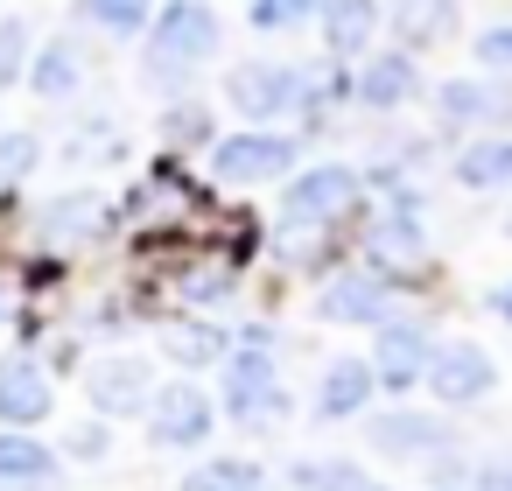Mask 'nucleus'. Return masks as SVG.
Here are the masks:
<instances>
[{
	"label": "nucleus",
	"instance_id": "b1692460",
	"mask_svg": "<svg viewBox=\"0 0 512 491\" xmlns=\"http://www.w3.org/2000/svg\"><path fill=\"white\" fill-rule=\"evenodd\" d=\"M78 78H85V71H78V50H71V43L43 50V64H36V92H43V99H71Z\"/></svg>",
	"mask_w": 512,
	"mask_h": 491
},
{
	"label": "nucleus",
	"instance_id": "dca6fc26",
	"mask_svg": "<svg viewBox=\"0 0 512 491\" xmlns=\"http://www.w3.org/2000/svg\"><path fill=\"white\" fill-rule=\"evenodd\" d=\"M372 260H379L386 274H400V267L421 274V267H428V246H421V232H414L407 218H379V225H372Z\"/></svg>",
	"mask_w": 512,
	"mask_h": 491
},
{
	"label": "nucleus",
	"instance_id": "4be33fe9",
	"mask_svg": "<svg viewBox=\"0 0 512 491\" xmlns=\"http://www.w3.org/2000/svg\"><path fill=\"white\" fill-rule=\"evenodd\" d=\"M162 351L176 365H211V358H225V337L211 323H176V330H162Z\"/></svg>",
	"mask_w": 512,
	"mask_h": 491
},
{
	"label": "nucleus",
	"instance_id": "7c9ffc66",
	"mask_svg": "<svg viewBox=\"0 0 512 491\" xmlns=\"http://www.w3.org/2000/svg\"><path fill=\"white\" fill-rule=\"evenodd\" d=\"M71 456H85V463L106 456V428H78V435H71Z\"/></svg>",
	"mask_w": 512,
	"mask_h": 491
},
{
	"label": "nucleus",
	"instance_id": "39448f33",
	"mask_svg": "<svg viewBox=\"0 0 512 491\" xmlns=\"http://www.w3.org/2000/svg\"><path fill=\"white\" fill-rule=\"evenodd\" d=\"M225 99H232L239 113H253V120L288 113V106L302 99V71H281V64H239V71L225 78Z\"/></svg>",
	"mask_w": 512,
	"mask_h": 491
},
{
	"label": "nucleus",
	"instance_id": "2eb2a0df",
	"mask_svg": "<svg viewBox=\"0 0 512 491\" xmlns=\"http://www.w3.org/2000/svg\"><path fill=\"white\" fill-rule=\"evenodd\" d=\"M414 57H400V50H386V57H372L365 64V78H358V92H365V106H400V99H414Z\"/></svg>",
	"mask_w": 512,
	"mask_h": 491
},
{
	"label": "nucleus",
	"instance_id": "423d86ee",
	"mask_svg": "<svg viewBox=\"0 0 512 491\" xmlns=\"http://www.w3.org/2000/svg\"><path fill=\"white\" fill-rule=\"evenodd\" d=\"M225 407L232 421H267L281 414V379H274V358L267 351H239L232 372H225Z\"/></svg>",
	"mask_w": 512,
	"mask_h": 491
},
{
	"label": "nucleus",
	"instance_id": "473e14b6",
	"mask_svg": "<svg viewBox=\"0 0 512 491\" xmlns=\"http://www.w3.org/2000/svg\"><path fill=\"white\" fill-rule=\"evenodd\" d=\"M491 309H498V316H512V281H505V288L491 295Z\"/></svg>",
	"mask_w": 512,
	"mask_h": 491
},
{
	"label": "nucleus",
	"instance_id": "6e6552de",
	"mask_svg": "<svg viewBox=\"0 0 512 491\" xmlns=\"http://www.w3.org/2000/svg\"><path fill=\"white\" fill-rule=\"evenodd\" d=\"M211 162H218L225 183H267V176H281L295 162V148L281 134H232V141H218Z\"/></svg>",
	"mask_w": 512,
	"mask_h": 491
},
{
	"label": "nucleus",
	"instance_id": "6ab92c4d",
	"mask_svg": "<svg viewBox=\"0 0 512 491\" xmlns=\"http://www.w3.org/2000/svg\"><path fill=\"white\" fill-rule=\"evenodd\" d=\"M456 183H463V190H498V183H512V141H477V148H463V155H456Z\"/></svg>",
	"mask_w": 512,
	"mask_h": 491
},
{
	"label": "nucleus",
	"instance_id": "412c9836",
	"mask_svg": "<svg viewBox=\"0 0 512 491\" xmlns=\"http://www.w3.org/2000/svg\"><path fill=\"white\" fill-rule=\"evenodd\" d=\"M106 218H113V204H106V197H71V204H57V211H50V232H57L64 246H78V239H99V232H106Z\"/></svg>",
	"mask_w": 512,
	"mask_h": 491
},
{
	"label": "nucleus",
	"instance_id": "a878e982",
	"mask_svg": "<svg viewBox=\"0 0 512 491\" xmlns=\"http://www.w3.org/2000/svg\"><path fill=\"white\" fill-rule=\"evenodd\" d=\"M183 491H260V470L253 463H204Z\"/></svg>",
	"mask_w": 512,
	"mask_h": 491
},
{
	"label": "nucleus",
	"instance_id": "ddd939ff",
	"mask_svg": "<svg viewBox=\"0 0 512 491\" xmlns=\"http://www.w3.org/2000/svg\"><path fill=\"white\" fill-rule=\"evenodd\" d=\"M323 36H330V50L337 57H351V50H365L372 43V29H379V0H323Z\"/></svg>",
	"mask_w": 512,
	"mask_h": 491
},
{
	"label": "nucleus",
	"instance_id": "a211bd4d",
	"mask_svg": "<svg viewBox=\"0 0 512 491\" xmlns=\"http://www.w3.org/2000/svg\"><path fill=\"white\" fill-rule=\"evenodd\" d=\"M365 400H372V365L365 358H337L330 379H323V414L337 421V414H358Z\"/></svg>",
	"mask_w": 512,
	"mask_h": 491
},
{
	"label": "nucleus",
	"instance_id": "7ed1b4c3",
	"mask_svg": "<svg viewBox=\"0 0 512 491\" xmlns=\"http://www.w3.org/2000/svg\"><path fill=\"white\" fill-rule=\"evenodd\" d=\"M358 204V176L351 169H337V162H323V169H309V176H295L288 183V225H330V218H344Z\"/></svg>",
	"mask_w": 512,
	"mask_h": 491
},
{
	"label": "nucleus",
	"instance_id": "20e7f679",
	"mask_svg": "<svg viewBox=\"0 0 512 491\" xmlns=\"http://www.w3.org/2000/svg\"><path fill=\"white\" fill-rule=\"evenodd\" d=\"M211 435V400L197 386H162V400L148 407V442L155 449H197Z\"/></svg>",
	"mask_w": 512,
	"mask_h": 491
},
{
	"label": "nucleus",
	"instance_id": "0eeeda50",
	"mask_svg": "<svg viewBox=\"0 0 512 491\" xmlns=\"http://www.w3.org/2000/svg\"><path fill=\"white\" fill-rule=\"evenodd\" d=\"M435 106H442L449 127H505L512 120V85H498V78H449L435 92Z\"/></svg>",
	"mask_w": 512,
	"mask_h": 491
},
{
	"label": "nucleus",
	"instance_id": "c756f323",
	"mask_svg": "<svg viewBox=\"0 0 512 491\" xmlns=\"http://www.w3.org/2000/svg\"><path fill=\"white\" fill-rule=\"evenodd\" d=\"M477 64L484 71H512V22H498V29L477 36Z\"/></svg>",
	"mask_w": 512,
	"mask_h": 491
},
{
	"label": "nucleus",
	"instance_id": "f8f14e48",
	"mask_svg": "<svg viewBox=\"0 0 512 491\" xmlns=\"http://www.w3.org/2000/svg\"><path fill=\"white\" fill-rule=\"evenodd\" d=\"M92 400H99V414H141V400H148V365H141V358H106V365L92 372Z\"/></svg>",
	"mask_w": 512,
	"mask_h": 491
},
{
	"label": "nucleus",
	"instance_id": "1a4fd4ad",
	"mask_svg": "<svg viewBox=\"0 0 512 491\" xmlns=\"http://www.w3.org/2000/svg\"><path fill=\"white\" fill-rule=\"evenodd\" d=\"M50 414V379L29 365V358H0V421L8 428H29Z\"/></svg>",
	"mask_w": 512,
	"mask_h": 491
},
{
	"label": "nucleus",
	"instance_id": "bb28decb",
	"mask_svg": "<svg viewBox=\"0 0 512 491\" xmlns=\"http://www.w3.org/2000/svg\"><path fill=\"white\" fill-rule=\"evenodd\" d=\"M323 0H253V29H302Z\"/></svg>",
	"mask_w": 512,
	"mask_h": 491
},
{
	"label": "nucleus",
	"instance_id": "5701e85b",
	"mask_svg": "<svg viewBox=\"0 0 512 491\" xmlns=\"http://www.w3.org/2000/svg\"><path fill=\"white\" fill-rule=\"evenodd\" d=\"M78 15L99 22V29H113V36H134V29L155 22V0H78Z\"/></svg>",
	"mask_w": 512,
	"mask_h": 491
},
{
	"label": "nucleus",
	"instance_id": "393cba45",
	"mask_svg": "<svg viewBox=\"0 0 512 491\" xmlns=\"http://www.w3.org/2000/svg\"><path fill=\"white\" fill-rule=\"evenodd\" d=\"M295 484L302 491H372V477L358 463H295Z\"/></svg>",
	"mask_w": 512,
	"mask_h": 491
},
{
	"label": "nucleus",
	"instance_id": "4468645a",
	"mask_svg": "<svg viewBox=\"0 0 512 491\" xmlns=\"http://www.w3.org/2000/svg\"><path fill=\"white\" fill-rule=\"evenodd\" d=\"M372 442H379L386 456H435V449L449 442V428L428 421V414H386V421H372Z\"/></svg>",
	"mask_w": 512,
	"mask_h": 491
},
{
	"label": "nucleus",
	"instance_id": "72a5a7b5",
	"mask_svg": "<svg viewBox=\"0 0 512 491\" xmlns=\"http://www.w3.org/2000/svg\"><path fill=\"white\" fill-rule=\"evenodd\" d=\"M505 225H512V218H505Z\"/></svg>",
	"mask_w": 512,
	"mask_h": 491
},
{
	"label": "nucleus",
	"instance_id": "f03ea898",
	"mask_svg": "<svg viewBox=\"0 0 512 491\" xmlns=\"http://www.w3.org/2000/svg\"><path fill=\"white\" fill-rule=\"evenodd\" d=\"M428 386H435V400L463 407V400H484V393L498 386V365H491V351H484V344L456 337V344H442V351L428 358Z\"/></svg>",
	"mask_w": 512,
	"mask_h": 491
},
{
	"label": "nucleus",
	"instance_id": "9b49d317",
	"mask_svg": "<svg viewBox=\"0 0 512 491\" xmlns=\"http://www.w3.org/2000/svg\"><path fill=\"white\" fill-rule=\"evenodd\" d=\"M393 36L400 50H435L456 36V0H393Z\"/></svg>",
	"mask_w": 512,
	"mask_h": 491
},
{
	"label": "nucleus",
	"instance_id": "cd10ccee",
	"mask_svg": "<svg viewBox=\"0 0 512 491\" xmlns=\"http://www.w3.org/2000/svg\"><path fill=\"white\" fill-rule=\"evenodd\" d=\"M29 169H36V134H8L0 141V190H15Z\"/></svg>",
	"mask_w": 512,
	"mask_h": 491
},
{
	"label": "nucleus",
	"instance_id": "2f4dec72",
	"mask_svg": "<svg viewBox=\"0 0 512 491\" xmlns=\"http://www.w3.org/2000/svg\"><path fill=\"white\" fill-rule=\"evenodd\" d=\"M484 491H512V463H484Z\"/></svg>",
	"mask_w": 512,
	"mask_h": 491
},
{
	"label": "nucleus",
	"instance_id": "c85d7f7f",
	"mask_svg": "<svg viewBox=\"0 0 512 491\" xmlns=\"http://www.w3.org/2000/svg\"><path fill=\"white\" fill-rule=\"evenodd\" d=\"M22 50H29V29L22 22H0V85L22 78Z\"/></svg>",
	"mask_w": 512,
	"mask_h": 491
},
{
	"label": "nucleus",
	"instance_id": "f257e3e1",
	"mask_svg": "<svg viewBox=\"0 0 512 491\" xmlns=\"http://www.w3.org/2000/svg\"><path fill=\"white\" fill-rule=\"evenodd\" d=\"M218 43H225V29H218V15L204 8V0H169V8L148 22V71L155 78L190 71L204 57H218Z\"/></svg>",
	"mask_w": 512,
	"mask_h": 491
},
{
	"label": "nucleus",
	"instance_id": "f3484780",
	"mask_svg": "<svg viewBox=\"0 0 512 491\" xmlns=\"http://www.w3.org/2000/svg\"><path fill=\"white\" fill-rule=\"evenodd\" d=\"M323 316H344V323H386V281H337L323 295Z\"/></svg>",
	"mask_w": 512,
	"mask_h": 491
},
{
	"label": "nucleus",
	"instance_id": "aec40b11",
	"mask_svg": "<svg viewBox=\"0 0 512 491\" xmlns=\"http://www.w3.org/2000/svg\"><path fill=\"white\" fill-rule=\"evenodd\" d=\"M0 477L8 484H50L57 477V456L29 435H0Z\"/></svg>",
	"mask_w": 512,
	"mask_h": 491
},
{
	"label": "nucleus",
	"instance_id": "9d476101",
	"mask_svg": "<svg viewBox=\"0 0 512 491\" xmlns=\"http://www.w3.org/2000/svg\"><path fill=\"white\" fill-rule=\"evenodd\" d=\"M421 372H428V337H421L414 323H386V330H379V386L407 393Z\"/></svg>",
	"mask_w": 512,
	"mask_h": 491
}]
</instances>
